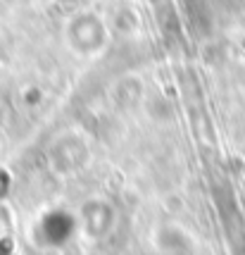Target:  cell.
I'll list each match as a JSON object with an SVG mask.
<instances>
[{
	"label": "cell",
	"instance_id": "cell-1",
	"mask_svg": "<svg viewBox=\"0 0 245 255\" xmlns=\"http://www.w3.org/2000/svg\"><path fill=\"white\" fill-rule=\"evenodd\" d=\"M65 43L77 57H98L110 43V26L98 12L81 10L65 24Z\"/></svg>",
	"mask_w": 245,
	"mask_h": 255
},
{
	"label": "cell",
	"instance_id": "cell-2",
	"mask_svg": "<svg viewBox=\"0 0 245 255\" xmlns=\"http://www.w3.org/2000/svg\"><path fill=\"white\" fill-rule=\"evenodd\" d=\"M74 234H79V220L65 210L45 212L43 217L38 220V224H36V236L48 248L65 246Z\"/></svg>",
	"mask_w": 245,
	"mask_h": 255
},
{
	"label": "cell",
	"instance_id": "cell-3",
	"mask_svg": "<svg viewBox=\"0 0 245 255\" xmlns=\"http://www.w3.org/2000/svg\"><path fill=\"white\" fill-rule=\"evenodd\" d=\"M86 157H88V148L79 136H60L50 148V162L62 174H72L81 169L86 165Z\"/></svg>",
	"mask_w": 245,
	"mask_h": 255
},
{
	"label": "cell",
	"instance_id": "cell-4",
	"mask_svg": "<svg viewBox=\"0 0 245 255\" xmlns=\"http://www.w3.org/2000/svg\"><path fill=\"white\" fill-rule=\"evenodd\" d=\"M77 220H79V232L88 234L90 239H100L112 229L114 212L102 198H93L81 208Z\"/></svg>",
	"mask_w": 245,
	"mask_h": 255
}]
</instances>
